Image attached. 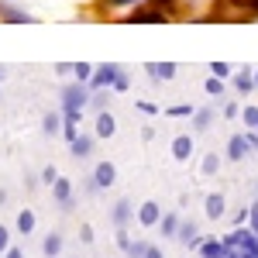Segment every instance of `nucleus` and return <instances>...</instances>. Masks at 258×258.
<instances>
[{"label": "nucleus", "instance_id": "nucleus-1", "mask_svg": "<svg viewBox=\"0 0 258 258\" xmlns=\"http://www.w3.org/2000/svg\"><path fill=\"white\" fill-rule=\"evenodd\" d=\"M90 100H93L90 83H69V86H62V110H83V107H90Z\"/></svg>", "mask_w": 258, "mask_h": 258}, {"label": "nucleus", "instance_id": "nucleus-2", "mask_svg": "<svg viewBox=\"0 0 258 258\" xmlns=\"http://www.w3.org/2000/svg\"><path fill=\"white\" fill-rule=\"evenodd\" d=\"M124 21H127V24H165V21H172V14L162 11V7H155V4H141V7H135Z\"/></svg>", "mask_w": 258, "mask_h": 258}, {"label": "nucleus", "instance_id": "nucleus-3", "mask_svg": "<svg viewBox=\"0 0 258 258\" xmlns=\"http://www.w3.org/2000/svg\"><path fill=\"white\" fill-rule=\"evenodd\" d=\"M117 76H120V66H117V62H100L97 69H93L90 90H93V93H97V90H114Z\"/></svg>", "mask_w": 258, "mask_h": 258}, {"label": "nucleus", "instance_id": "nucleus-4", "mask_svg": "<svg viewBox=\"0 0 258 258\" xmlns=\"http://www.w3.org/2000/svg\"><path fill=\"white\" fill-rule=\"evenodd\" d=\"M162 217H165V214H162V207L155 203V200H145V203L138 207V224L141 227H159Z\"/></svg>", "mask_w": 258, "mask_h": 258}, {"label": "nucleus", "instance_id": "nucleus-5", "mask_svg": "<svg viewBox=\"0 0 258 258\" xmlns=\"http://www.w3.org/2000/svg\"><path fill=\"white\" fill-rule=\"evenodd\" d=\"M90 176H93V182H97L100 189H110L117 182V169H114V162H97Z\"/></svg>", "mask_w": 258, "mask_h": 258}, {"label": "nucleus", "instance_id": "nucleus-6", "mask_svg": "<svg viewBox=\"0 0 258 258\" xmlns=\"http://www.w3.org/2000/svg\"><path fill=\"white\" fill-rule=\"evenodd\" d=\"M248 152H251V141H248V135H231V141H227V159L231 162H244L248 159Z\"/></svg>", "mask_w": 258, "mask_h": 258}, {"label": "nucleus", "instance_id": "nucleus-7", "mask_svg": "<svg viewBox=\"0 0 258 258\" xmlns=\"http://www.w3.org/2000/svg\"><path fill=\"white\" fill-rule=\"evenodd\" d=\"M179 244H186V248H200V241H203V234H200V224L197 220H182V227H179Z\"/></svg>", "mask_w": 258, "mask_h": 258}, {"label": "nucleus", "instance_id": "nucleus-8", "mask_svg": "<svg viewBox=\"0 0 258 258\" xmlns=\"http://www.w3.org/2000/svg\"><path fill=\"white\" fill-rule=\"evenodd\" d=\"M135 217V203L127 197H120L114 203V210H110V220H114V227H127V220Z\"/></svg>", "mask_w": 258, "mask_h": 258}, {"label": "nucleus", "instance_id": "nucleus-9", "mask_svg": "<svg viewBox=\"0 0 258 258\" xmlns=\"http://www.w3.org/2000/svg\"><path fill=\"white\" fill-rule=\"evenodd\" d=\"M197 251H200V258H227L231 255V248H227L224 241H217V238H203Z\"/></svg>", "mask_w": 258, "mask_h": 258}, {"label": "nucleus", "instance_id": "nucleus-10", "mask_svg": "<svg viewBox=\"0 0 258 258\" xmlns=\"http://www.w3.org/2000/svg\"><path fill=\"white\" fill-rule=\"evenodd\" d=\"M224 210H227L224 193H207V200H203V214H207L210 220H220V217H224Z\"/></svg>", "mask_w": 258, "mask_h": 258}, {"label": "nucleus", "instance_id": "nucleus-11", "mask_svg": "<svg viewBox=\"0 0 258 258\" xmlns=\"http://www.w3.org/2000/svg\"><path fill=\"white\" fill-rule=\"evenodd\" d=\"M193 148H197V145H193V138H189V135H176V138H172V148H169V152H172V159H176V162H189Z\"/></svg>", "mask_w": 258, "mask_h": 258}, {"label": "nucleus", "instance_id": "nucleus-12", "mask_svg": "<svg viewBox=\"0 0 258 258\" xmlns=\"http://www.w3.org/2000/svg\"><path fill=\"white\" fill-rule=\"evenodd\" d=\"M52 200L62 203V207H73V179H55L52 182Z\"/></svg>", "mask_w": 258, "mask_h": 258}, {"label": "nucleus", "instance_id": "nucleus-13", "mask_svg": "<svg viewBox=\"0 0 258 258\" xmlns=\"http://www.w3.org/2000/svg\"><path fill=\"white\" fill-rule=\"evenodd\" d=\"M0 21H7V24H31V14H24L21 7H11V4H4L0 0Z\"/></svg>", "mask_w": 258, "mask_h": 258}, {"label": "nucleus", "instance_id": "nucleus-14", "mask_svg": "<svg viewBox=\"0 0 258 258\" xmlns=\"http://www.w3.org/2000/svg\"><path fill=\"white\" fill-rule=\"evenodd\" d=\"M114 131H117V120L110 110H100L97 114V138H114Z\"/></svg>", "mask_w": 258, "mask_h": 258}, {"label": "nucleus", "instance_id": "nucleus-15", "mask_svg": "<svg viewBox=\"0 0 258 258\" xmlns=\"http://www.w3.org/2000/svg\"><path fill=\"white\" fill-rule=\"evenodd\" d=\"M234 90H238L241 97H248L251 90H258L255 86V69H241L238 76H234Z\"/></svg>", "mask_w": 258, "mask_h": 258}, {"label": "nucleus", "instance_id": "nucleus-16", "mask_svg": "<svg viewBox=\"0 0 258 258\" xmlns=\"http://www.w3.org/2000/svg\"><path fill=\"white\" fill-rule=\"evenodd\" d=\"M62 127H66V117H62L59 110H48V114L41 117V131H45V135H62Z\"/></svg>", "mask_w": 258, "mask_h": 258}, {"label": "nucleus", "instance_id": "nucleus-17", "mask_svg": "<svg viewBox=\"0 0 258 258\" xmlns=\"http://www.w3.org/2000/svg\"><path fill=\"white\" fill-rule=\"evenodd\" d=\"M93 135H80V138L73 141V145H69V148H73V159H90V155H93Z\"/></svg>", "mask_w": 258, "mask_h": 258}, {"label": "nucleus", "instance_id": "nucleus-18", "mask_svg": "<svg viewBox=\"0 0 258 258\" xmlns=\"http://www.w3.org/2000/svg\"><path fill=\"white\" fill-rule=\"evenodd\" d=\"M162 238H179V227H182V217H179L176 210H169L165 217H162Z\"/></svg>", "mask_w": 258, "mask_h": 258}, {"label": "nucleus", "instance_id": "nucleus-19", "mask_svg": "<svg viewBox=\"0 0 258 258\" xmlns=\"http://www.w3.org/2000/svg\"><path fill=\"white\" fill-rule=\"evenodd\" d=\"M62 244H66V241H62V234H59V231H52L48 238L41 241V255H45V258H59L62 255Z\"/></svg>", "mask_w": 258, "mask_h": 258}, {"label": "nucleus", "instance_id": "nucleus-20", "mask_svg": "<svg viewBox=\"0 0 258 258\" xmlns=\"http://www.w3.org/2000/svg\"><path fill=\"white\" fill-rule=\"evenodd\" d=\"M152 80H172L176 76V62H148Z\"/></svg>", "mask_w": 258, "mask_h": 258}, {"label": "nucleus", "instance_id": "nucleus-21", "mask_svg": "<svg viewBox=\"0 0 258 258\" xmlns=\"http://www.w3.org/2000/svg\"><path fill=\"white\" fill-rule=\"evenodd\" d=\"M14 227H18V234H31L35 231V210H18V220H14Z\"/></svg>", "mask_w": 258, "mask_h": 258}, {"label": "nucleus", "instance_id": "nucleus-22", "mask_svg": "<svg viewBox=\"0 0 258 258\" xmlns=\"http://www.w3.org/2000/svg\"><path fill=\"white\" fill-rule=\"evenodd\" d=\"M217 169H220V155L217 152H207L203 162H200V176H217Z\"/></svg>", "mask_w": 258, "mask_h": 258}, {"label": "nucleus", "instance_id": "nucleus-23", "mask_svg": "<svg viewBox=\"0 0 258 258\" xmlns=\"http://www.w3.org/2000/svg\"><path fill=\"white\" fill-rule=\"evenodd\" d=\"M193 127H197V131H210V127H214V110H207V107L197 110V114H193Z\"/></svg>", "mask_w": 258, "mask_h": 258}, {"label": "nucleus", "instance_id": "nucleus-24", "mask_svg": "<svg viewBox=\"0 0 258 258\" xmlns=\"http://www.w3.org/2000/svg\"><path fill=\"white\" fill-rule=\"evenodd\" d=\"M110 93H114V90H97V93H93V100H90V107H93V110H107V103H110Z\"/></svg>", "mask_w": 258, "mask_h": 258}, {"label": "nucleus", "instance_id": "nucleus-25", "mask_svg": "<svg viewBox=\"0 0 258 258\" xmlns=\"http://www.w3.org/2000/svg\"><path fill=\"white\" fill-rule=\"evenodd\" d=\"M93 69L97 66H90V62H76V69H73L76 73V83H90L93 80Z\"/></svg>", "mask_w": 258, "mask_h": 258}, {"label": "nucleus", "instance_id": "nucleus-26", "mask_svg": "<svg viewBox=\"0 0 258 258\" xmlns=\"http://www.w3.org/2000/svg\"><path fill=\"white\" fill-rule=\"evenodd\" d=\"M197 110L189 103H176V107H165V117H193Z\"/></svg>", "mask_w": 258, "mask_h": 258}, {"label": "nucleus", "instance_id": "nucleus-27", "mask_svg": "<svg viewBox=\"0 0 258 258\" xmlns=\"http://www.w3.org/2000/svg\"><path fill=\"white\" fill-rule=\"evenodd\" d=\"M203 90H207L210 97H220V93H224V80H220V76H210V80L203 83Z\"/></svg>", "mask_w": 258, "mask_h": 258}, {"label": "nucleus", "instance_id": "nucleus-28", "mask_svg": "<svg viewBox=\"0 0 258 258\" xmlns=\"http://www.w3.org/2000/svg\"><path fill=\"white\" fill-rule=\"evenodd\" d=\"M241 117H244V127H255V131H258V107H244Z\"/></svg>", "mask_w": 258, "mask_h": 258}, {"label": "nucleus", "instance_id": "nucleus-29", "mask_svg": "<svg viewBox=\"0 0 258 258\" xmlns=\"http://www.w3.org/2000/svg\"><path fill=\"white\" fill-rule=\"evenodd\" d=\"M103 7H141V4H148V0H100Z\"/></svg>", "mask_w": 258, "mask_h": 258}, {"label": "nucleus", "instance_id": "nucleus-30", "mask_svg": "<svg viewBox=\"0 0 258 258\" xmlns=\"http://www.w3.org/2000/svg\"><path fill=\"white\" fill-rule=\"evenodd\" d=\"M145 251H148V241H135L127 248V258H145Z\"/></svg>", "mask_w": 258, "mask_h": 258}, {"label": "nucleus", "instance_id": "nucleus-31", "mask_svg": "<svg viewBox=\"0 0 258 258\" xmlns=\"http://www.w3.org/2000/svg\"><path fill=\"white\" fill-rule=\"evenodd\" d=\"M131 244H135V241L127 238V227H117V248H120V251H127Z\"/></svg>", "mask_w": 258, "mask_h": 258}, {"label": "nucleus", "instance_id": "nucleus-32", "mask_svg": "<svg viewBox=\"0 0 258 258\" xmlns=\"http://www.w3.org/2000/svg\"><path fill=\"white\" fill-rule=\"evenodd\" d=\"M210 73L220 76V80H227V76H231V66H227V62H214V66H210Z\"/></svg>", "mask_w": 258, "mask_h": 258}, {"label": "nucleus", "instance_id": "nucleus-33", "mask_svg": "<svg viewBox=\"0 0 258 258\" xmlns=\"http://www.w3.org/2000/svg\"><path fill=\"white\" fill-rule=\"evenodd\" d=\"M55 179H59V169H55V165H45V169H41V182H48V186H52Z\"/></svg>", "mask_w": 258, "mask_h": 258}, {"label": "nucleus", "instance_id": "nucleus-34", "mask_svg": "<svg viewBox=\"0 0 258 258\" xmlns=\"http://www.w3.org/2000/svg\"><path fill=\"white\" fill-rule=\"evenodd\" d=\"M80 241L83 244H93V227L90 224H80Z\"/></svg>", "mask_w": 258, "mask_h": 258}, {"label": "nucleus", "instance_id": "nucleus-35", "mask_svg": "<svg viewBox=\"0 0 258 258\" xmlns=\"http://www.w3.org/2000/svg\"><path fill=\"white\" fill-rule=\"evenodd\" d=\"M7 248H11V231H7V227L0 224V255H4Z\"/></svg>", "mask_w": 258, "mask_h": 258}, {"label": "nucleus", "instance_id": "nucleus-36", "mask_svg": "<svg viewBox=\"0 0 258 258\" xmlns=\"http://www.w3.org/2000/svg\"><path fill=\"white\" fill-rule=\"evenodd\" d=\"M38 182H41V176H24V189H28V193H35V189H38Z\"/></svg>", "mask_w": 258, "mask_h": 258}, {"label": "nucleus", "instance_id": "nucleus-37", "mask_svg": "<svg viewBox=\"0 0 258 258\" xmlns=\"http://www.w3.org/2000/svg\"><path fill=\"white\" fill-rule=\"evenodd\" d=\"M238 103H234V100H227V103H224V117H238Z\"/></svg>", "mask_w": 258, "mask_h": 258}, {"label": "nucleus", "instance_id": "nucleus-38", "mask_svg": "<svg viewBox=\"0 0 258 258\" xmlns=\"http://www.w3.org/2000/svg\"><path fill=\"white\" fill-rule=\"evenodd\" d=\"M138 110H141V114H159V107L148 103V100H138Z\"/></svg>", "mask_w": 258, "mask_h": 258}, {"label": "nucleus", "instance_id": "nucleus-39", "mask_svg": "<svg viewBox=\"0 0 258 258\" xmlns=\"http://www.w3.org/2000/svg\"><path fill=\"white\" fill-rule=\"evenodd\" d=\"M127 86H131V83H127V76H124V73H120V76H117V83H114V93H124Z\"/></svg>", "mask_w": 258, "mask_h": 258}, {"label": "nucleus", "instance_id": "nucleus-40", "mask_svg": "<svg viewBox=\"0 0 258 258\" xmlns=\"http://www.w3.org/2000/svg\"><path fill=\"white\" fill-rule=\"evenodd\" d=\"M145 258H165V255H162V248H155V244H148V251H145Z\"/></svg>", "mask_w": 258, "mask_h": 258}, {"label": "nucleus", "instance_id": "nucleus-41", "mask_svg": "<svg viewBox=\"0 0 258 258\" xmlns=\"http://www.w3.org/2000/svg\"><path fill=\"white\" fill-rule=\"evenodd\" d=\"M4 258H24V251H21V248H14V244H11V248H7V251H4Z\"/></svg>", "mask_w": 258, "mask_h": 258}, {"label": "nucleus", "instance_id": "nucleus-42", "mask_svg": "<svg viewBox=\"0 0 258 258\" xmlns=\"http://www.w3.org/2000/svg\"><path fill=\"white\" fill-rule=\"evenodd\" d=\"M248 141H251V148H258V131L251 127V135H248Z\"/></svg>", "mask_w": 258, "mask_h": 258}, {"label": "nucleus", "instance_id": "nucleus-43", "mask_svg": "<svg viewBox=\"0 0 258 258\" xmlns=\"http://www.w3.org/2000/svg\"><path fill=\"white\" fill-rule=\"evenodd\" d=\"M255 86H258V69H255Z\"/></svg>", "mask_w": 258, "mask_h": 258}, {"label": "nucleus", "instance_id": "nucleus-44", "mask_svg": "<svg viewBox=\"0 0 258 258\" xmlns=\"http://www.w3.org/2000/svg\"><path fill=\"white\" fill-rule=\"evenodd\" d=\"M0 80H4V69H0Z\"/></svg>", "mask_w": 258, "mask_h": 258}, {"label": "nucleus", "instance_id": "nucleus-45", "mask_svg": "<svg viewBox=\"0 0 258 258\" xmlns=\"http://www.w3.org/2000/svg\"><path fill=\"white\" fill-rule=\"evenodd\" d=\"M0 258H4V255H0Z\"/></svg>", "mask_w": 258, "mask_h": 258}]
</instances>
